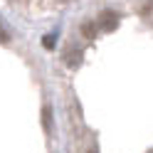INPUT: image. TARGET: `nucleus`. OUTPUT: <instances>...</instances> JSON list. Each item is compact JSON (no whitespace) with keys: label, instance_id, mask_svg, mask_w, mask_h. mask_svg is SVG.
Returning a JSON list of instances; mask_svg holds the SVG:
<instances>
[{"label":"nucleus","instance_id":"1","mask_svg":"<svg viewBox=\"0 0 153 153\" xmlns=\"http://www.w3.org/2000/svg\"><path fill=\"white\" fill-rule=\"evenodd\" d=\"M99 25L104 27V30H116V25H119V17L114 15V13H104V15H101V20H99Z\"/></svg>","mask_w":153,"mask_h":153},{"label":"nucleus","instance_id":"4","mask_svg":"<svg viewBox=\"0 0 153 153\" xmlns=\"http://www.w3.org/2000/svg\"><path fill=\"white\" fill-rule=\"evenodd\" d=\"M87 153H99V148H97V146H94V143H91V146L87 148Z\"/></svg>","mask_w":153,"mask_h":153},{"label":"nucleus","instance_id":"5","mask_svg":"<svg viewBox=\"0 0 153 153\" xmlns=\"http://www.w3.org/2000/svg\"><path fill=\"white\" fill-rule=\"evenodd\" d=\"M5 40H7V35H5L3 30H0V42H5Z\"/></svg>","mask_w":153,"mask_h":153},{"label":"nucleus","instance_id":"3","mask_svg":"<svg viewBox=\"0 0 153 153\" xmlns=\"http://www.w3.org/2000/svg\"><path fill=\"white\" fill-rule=\"evenodd\" d=\"M82 32H84V35H87L89 40H91V37L97 35V27H94V22H84V27H82Z\"/></svg>","mask_w":153,"mask_h":153},{"label":"nucleus","instance_id":"2","mask_svg":"<svg viewBox=\"0 0 153 153\" xmlns=\"http://www.w3.org/2000/svg\"><path fill=\"white\" fill-rule=\"evenodd\" d=\"M79 62H82V52L76 50V47H72V50L67 52V64L69 67H79Z\"/></svg>","mask_w":153,"mask_h":153},{"label":"nucleus","instance_id":"6","mask_svg":"<svg viewBox=\"0 0 153 153\" xmlns=\"http://www.w3.org/2000/svg\"><path fill=\"white\" fill-rule=\"evenodd\" d=\"M148 153H153V151H148Z\"/></svg>","mask_w":153,"mask_h":153}]
</instances>
